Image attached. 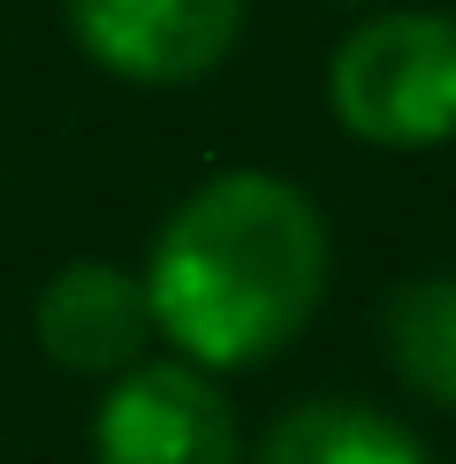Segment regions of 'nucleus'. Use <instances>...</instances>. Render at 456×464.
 <instances>
[{
    "label": "nucleus",
    "mask_w": 456,
    "mask_h": 464,
    "mask_svg": "<svg viewBox=\"0 0 456 464\" xmlns=\"http://www.w3.org/2000/svg\"><path fill=\"white\" fill-rule=\"evenodd\" d=\"M138 282L152 335H167L190 365H259L290 351L328 297V221L290 176L228 168L160 221Z\"/></svg>",
    "instance_id": "f257e3e1"
},
{
    "label": "nucleus",
    "mask_w": 456,
    "mask_h": 464,
    "mask_svg": "<svg viewBox=\"0 0 456 464\" xmlns=\"http://www.w3.org/2000/svg\"><path fill=\"white\" fill-rule=\"evenodd\" d=\"M328 107L357 145L433 152L456 138V15L388 8L366 15L328 62Z\"/></svg>",
    "instance_id": "f03ea898"
},
{
    "label": "nucleus",
    "mask_w": 456,
    "mask_h": 464,
    "mask_svg": "<svg viewBox=\"0 0 456 464\" xmlns=\"http://www.w3.org/2000/svg\"><path fill=\"white\" fill-rule=\"evenodd\" d=\"M62 24L91 69L145 92H176L236 53L243 0H62Z\"/></svg>",
    "instance_id": "7ed1b4c3"
},
{
    "label": "nucleus",
    "mask_w": 456,
    "mask_h": 464,
    "mask_svg": "<svg viewBox=\"0 0 456 464\" xmlns=\"http://www.w3.org/2000/svg\"><path fill=\"white\" fill-rule=\"evenodd\" d=\"M100 464H243V427L221 381L190 358L114 373L91 427Z\"/></svg>",
    "instance_id": "20e7f679"
},
{
    "label": "nucleus",
    "mask_w": 456,
    "mask_h": 464,
    "mask_svg": "<svg viewBox=\"0 0 456 464\" xmlns=\"http://www.w3.org/2000/svg\"><path fill=\"white\" fill-rule=\"evenodd\" d=\"M38 351H46L62 373H84V381H114L145 358L152 343V304H145V282L129 266H107V259H69L62 275L38 289Z\"/></svg>",
    "instance_id": "39448f33"
},
{
    "label": "nucleus",
    "mask_w": 456,
    "mask_h": 464,
    "mask_svg": "<svg viewBox=\"0 0 456 464\" xmlns=\"http://www.w3.org/2000/svg\"><path fill=\"white\" fill-rule=\"evenodd\" d=\"M252 464H433V450L404 427V419L373 411V403L319 396V403L281 411L274 427H266Z\"/></svg>",
    "instance_id": "423d86ee"
},
{
    "label": "nucleus",
    "mask_w": 456,
    "mask_h": 464,
    "mask_svg": "<svg viewBox=\"0 0 456 464\" xmlns=\"http://www.w3.org/2000/svg\"><path fill=\"white\" fill-rule=\"evenodd\" d=\"M380 351L411 396L456 411V275H411L380 304Z\"/></svg>",
    "instance_id": "0eeeda50"
}]
</instances>
